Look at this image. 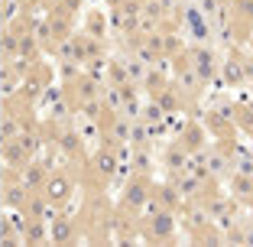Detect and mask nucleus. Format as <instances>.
Instances as JSON below:
<instances>
[{"label":"nucleus","mask_w":253,"mask_h":247,"mask_svg":"<svg viewBox=\"0 0 253 247\" xmlns=\"http://www.w3.org/2000/svg\"><path fill=\"white\" fill-rule=\"evenodd\" d=\"M68 192H72V182L65 176H49L42 186V195H45V202H49V208H62L68 202Z\"/></svg>","instance_id":"nucleus-1"},{"label":"nucleus","mask_w":253,"mask_h":247,"mask_svg":"<svg viewBox=\"0 0 253 247\" xmlns=\"http://www.w3.org/2000/svg\"><path fill=\"white\" fill-rule=\"evenodd\" d=\"M192 68H195V72H198V78H201V82H208V78L211 75H214V55H211L208 52V49H195V55H192Z\"/></svg>","instance_id":"nucleus-2"},{"label":"nucleus","mask_w":253,"mask_h":247,"mask_svg":"<svg viewBox=\"0 0 253 247\" xmlns=\"http://www.w3.org/2000/svg\"><path fill=\"white\" fill-rule=\"evenodd\" d=\"M49 238L55 241V244H62V241H72L75 238V225L68 215H59V221L52 225V231H49Z\"/></svg>","instance_id":"nucleus-3"},{"label":"nucleus","mask_w":253,"mask_h":247,"mask_svg":"<svg viewBox=\"0 0 253 247\" xmlns=\"http://www.w3.org/2000/svg\"><path fill=\"white\" fill-rule=\"evenodd\" d=\"M88 26H91V33L104 36V16H101V13H88Z\"/></svg>","instance_id":"nucleus-4"}]
</instances>
